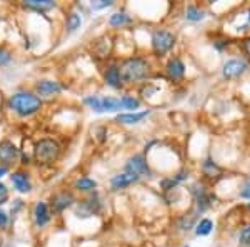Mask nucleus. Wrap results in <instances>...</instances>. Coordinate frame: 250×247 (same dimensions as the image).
<instances>
[{
    "label": "nucleus",
    "mask_w": 250,
    "mask_h": 247,
    "mask_svg": "<svg viewBox=\"0 0 250 247\" xmlns=\"http://www.w3.org/2000/svg\"><path fill=\"white\" fill-rule=\"evenodd\" d=\"M120 109V100L112 99V97H100V105L97 114H104V112H115Z\"/></svg>",
    "instance_id": "16"
},
{
    "label": "nucleus",
    "mask_w": 250,
    "mask_h": 247,
    "mask_svg": "<svg viewBox=\"0 0 250 247\" xmlns=\"http://www.w3.org/2000/svg\"><path fill=\"white\" fill-rule=\"evenodd\" d=\"M240 197H244V199H250V177L245 180L244 187H242V190H240Z\"/></svg>",
    "instance_id": "32"
},
{
    "label": "nucleus",
    "mask_w": 250,
    "mask_h": 247,
    "mask_svg": "<svg viewBox=\"0 0 250 247\" xmlns=\"http://www.w3.org/2000/svg\"><path fill=\"white\" fill-rule=\"evenodd\" d=\"M213 229V222L210 219H200L195 225V234L197 236H208Z\"/></svg>",
    "instance_id": "19"
},
{
    "label": "nucleus",
    "mask_w": 250,
    "mask_h": 247,
    "mask_svg": "<svg viewBox=\"0 0 250 247\" xmlns=\"http://www.w3.org/2000/svg\"><path fill=\"white\" fill-rule=\"evenodd\" d=\"M193 196H195V205H197V212H205L208 207L212 205V201H213V196L207 194L202 185H193Z\"/></svg>",
    "instance_id": "7"
},
{
    "label": "nucleus",
    "mask_w": 250,
    "mask_h": 247,
    "mask_svg": "<svg viewBox=\"0 0 250 247\" xmlns=\"http://www.w3.org/2000/svg\"><path fill=\"white\" fill-rule=\"evenodd\" d=\"M10 107L20 117H29L32 114H35L37 111H40L42 107V100L37 95H32L29 92H19L10 99Z\"/></svg>",
    "instance_id": "2"
},
{
    "label": "nucleus",
    "mask_w": 250,
    "mask_h": 247,
    "mask_svg": "<svg viewBox=\"0 0 250 247\" xmlns=\"http://www.w3.org/2000/svg\"><path fill=\"white\" fill-rule=\"evenodd\" d=\"M157 90V89L155 87H148L147 89V90H144V94H145V97H147V95H150V94H154V92Z\"/></svg>",
    "instance_id": "36"
},
{
    "label": "nucleus",
    "mask_w": 250,
    "mask_h": 247,
    "mask_svg": "<svg viewBox=\"0 0 250 247\" xmlns=\"http://www.w3.org/2000/svg\"><path fill=\"white\" fill-rule=\"evenodd\" d=\"M167 75L170 77L172 80H179L185 75V66L180 59H172L170 62L167 64Z\"/></svg>",
    "instance_id": "12"
},
{
    "label": "nucleus",
    "mask_w": 250,
    "mask_h": 247,
    "mask_svg": "<svg viewBox=\"0 0 250 247\" xmlns=\"http://www.w3.org/2000/svg\"><path fill=\"white\" fill-rule=\"evenodd\" d=\"M95 187H97V182L88 179V177H82L80 180H77V189L83 190V192H87V190H94Z\"/></svg>",
    "instance_id": "26"
},
{
    "label": "nucleus",
    "mask_w": 250,
    "mask_h": 247,
    "mask_svg": "<svg viewBox=\"0 0 250 247\" xmlns=\"http://www.w3.org/2000/svg\"><path fill=\"white\" fill-rule=\"evenodd\" d=\"M202 169H204V174H205L207 177H217V176H219V174L222 172V171H220V167H219V165H217L212 159H207V160H205V162H204V165H202Z\"/></svg>",
    "instance_id": "21"
},
{
    "label": "nucleus",
    "mask_w": 250,
    "mask_h": 247,
    "mask_svg": "<svg viewBox=\"0 0 250 247\" xmlns=\"http://www.w3.org/2000/svg\"><path fill=\"white\" fill-rule=\"evenodd\" d=\"M7 201H9V190L3 184H0V205L5 204Z\"/></svg>",
    "instance_id": "31"
},
{
    "label": "nucleus",
    "mask_w": 250,
    "mask_h": 247,
    "mask_svg": "<svg viewBox=\"0 0 250 247\" xmlns=\"http://www.w3.org/2000/svg\"><path fill=\"white\" fill-rule=\"evenodd\" d=\"M130 22H132V19L125 14H114L110 17V20H108V23H110L112 27H122L125 23H130Z\"/></svg>",
    "instance_id": "23"
},
{
    "label": "nucleus",
    "mask_w": 250,
    "mask_h": 247,
    "mask_svg": "<svg viewBox=\"0 0 250 247\" xmlns=\"http://www.w3.org/2000/svg\"><path fill=\"white\" fill-rule=\"evenodd\" d=\"M35 160L39 164H52L54 160H57L59 154H60V147L55 140L52 139H43L37 142L35 145Z\"/></svg>",
    "instance_id": "3"
},
{
    "label": "nucleus",
    "mask_w": 250,
    "mask_h": 247,
    "mask_svg": "<svg viewBox=\"0 0 250 247\" xmlns=\"http://www.w3.org/2000/svg\"><path fill=\"white\" fill-rule=\"evenodd\" d=\"M99 209H100L99 199H97V197H90L88 201H83L82 204L77 205L75 214H77L79 217H90L99 212Z\"/></svg>",
    "instance_id": "9"
},
{
    "label": "nucleus",
    "mask_w": 250,
    "mask_h": 247,
    "mask_svg": "<svg viewBox=\"0 0 250 247\" xmlns=\"http://www.w3.org/2000/svg\"><path fill=\"white\" fill-rule=\"evenodd\" d=\"M9 60H10V54L7 50H3V48H0V66L7 64Z\"/></svg>",
    "instance_id": "33"
},
{
    "label": "nucleus",
    "mask_w": 250,
    "mask_h": 247,
    "mask_svg": "<svg viewBox=\"0 0 250 247\" xmlns=\"http://www.w3.org/2000/svg\"><path fill=\"white\" fill-rule=\"evenodd\" d=\"M249 209H250V204H249Z\"/></svg>",
    "instance_id": "38"
},
{
    "label": "nucleus",
    "mask_w": 250,
    "mask_h": 247,
    "mask_svg": "<svg viewBox=\"0 0 250 247\" xmlns=\"http://www.w3.org/2000/svg\"><path fill=\"white\" fill-rule=\"evenodd\" d=\"M80 25H82V19H80L79 14H70V15H68V20H67L68 32H75L77 29H80Z\"/></svg>",
    "instance_id": "25"
},
{
    "label": "nucleus",
    "mask_w": 250,
    "mask_h": 247,
    "mask_svg": "<svg viewBox=\"0 0 250 247\" xmlns=\"http://www.w3.org/2000/svg\"><path fill=\"white\" fill-rule=\"evenodd\" d=\"M105 82L108 84L110 87L114 89H119L122 80H120V72H119V67L117 66H112L108 70L105 72Z\"/></svg>",
    "instance_id": "18"
},
{
    "label": "nucleus",
    "mask_w": 250,
    "mask_h": 247,
    "mask_svg": "<svg viewBox=\"0 0 250 247\" xmlns=\"http://www.w3.org/2000/svg\"><path fill=\"white\" fill-rule=\"evenodd\" d=\"M34 216H35V222H37L39 227H43V225L50 221V214H48V207L45 202H39V204L35 205Z\"/></svg>",
    "instance_id": "15"
},
{
    "label": "nucleus",
    "mask_w": 250,
    "mask_h": 247,
    "mask_svg": "<svg viewBox=\"0 0 250 247\" xmlns=\"http://www.w3.org/2000/svg\"><path fill=\"white\" fill-rule=\"evenodd\" d=\"M173 45H175V37L173 34L167 30H157L152 35V47H154V52L157 55H164L167 54L168 50H172Z\"/></svg>",
    "instance_id": "4"
},
{
    "label": "nucleus",
    "mask_w": 250,
    "mask_h": 247,
    "mask_svg": "<svg viewBox=\"0 0 250 247\" xmlns=\"http://www.w3.org/2000/svg\"><path fill=\"white\" fill-rule=\"evenodd\" d=\"M17 159H19V149L14 144L9 142V140L0 142V162L5 164V167L14 164V162H17Z\"/></svg>",
    "instance_id": "8"
},
{
    "label": "nucleus",
    "mask_w": 250,
    "mask_h": 247,
    "mask_svg": "<svg viewBox=\"0 0 250 247\" xmlns=\"http://www.w3.org/2000/svg\"><path fill=\"white\" fill-rule=\"evenodd\" d=\"M120 72V80L125 84H134L139 80H144L145 77L150 72V66H148L147 60L134 57V59H127L122 66L119 67Z\"/></svg>",
    "instance_id": "1"
},
{
    "label": "nucleus",
    "mask_w": 250,
    "mask_h": 247,
    "mask_svg": "<svg viewBox=\"0 0 250 247\" xmlns=\"http://www.w3.org/2000/svg\"><path fill=\"white\" fill-rule=\"evenodd\" d=\"M139 99H134V97L130 95H125L120 99V107L122 109H128V111H135V109H139Z\"/></svg>",
    "instance_id": "24"
},
{
    "label": "nucleus",
    "mask_w": 250,
    "mask_h": 247,
    "mask_svg": "<svg viewBox=\"0 0 250 247\" xmlns=\"http://www.w3.org/2000/svg\"><path fill=\"white\" fill-rule=\"evenodd\" d=\"M192 225H193V216H188V219L182 217V219H180V222H179V227L182 229V230L192 229Z\"/></svg>",
    "instance_id": "28"
},
{
    "label": "nucleus",
    "mask_w": 250,
    "mask_h": 247,
    "mask_svg": "<svg viewBox=\"0 0 250 247\" xmlns=\"http://www.w3.org/2000/svg\"><path fill=\"white\" fill-rule=\"evenodd\" d=\"M72 204H74V196L68 192H60L52 197V209H54L55 212H62V210H65L67 207H70Z\"/></svg>",
    "instance_id": "10"
},
{
    "label": "nucleus",
    "mask_w": 250,
    "mask_h": 247,
    "mask_svg": "<svg viewBox=\"0 0 250 247\" xmlns=\"http://www.w3.org/2000/svg\"><path fill=\"white\" fill-rule=\"evenodd\" d=\"M249 68V64L245 60L240 59H230L224 64V68H222V74H224V79L230 80L235 79V77H240L245 70Z\"/></svg>",
    "instance_id": "5"
},
{
    "label": "nucleus",
    "mask_w": 250,
    "mask_h": 247,
    "mask_svg": "<svg viewBox=\"0 0 250 247\" xmlns=\"http://www.w3.org/2000/svg\"><path fill=\"white\" fill-rule=\"evenodd\" d=\"M125 172L135 174V176H150V169H148L147 160L144 159V156H134L125 165Z\"/></svg>",
    "instance_id": "6"
},
{
    "label": "nucleus",
    "mask_w": 250,
    "mask_h": 247,
    "mask_svg": "<svg viewBox=\"0 0 250 247\" xmlns=\"http://www.w3.org/2000/svg\"><path fill=\"white\" fill-rule=\"evenodd\" d=\"M239 241H240V244H242V246H245V247L250 246V224H249V225H245V227L240 230Z\"/></svg>",
    "instance_id": "27"
},
{
    "label": "nucleus",
    "mask_w": 250,
    "mask_h": 247,
    "mask_svg": "<svg viewBox=\"0 0 250 247\" xmlns=\"http://www.w3.org/2000/svg\"><path fill=\"white\" fill-rule=\"evenodd\" d=\"M112 0H99V2H92V9L94 10H100V9H107V7L112 5Z\"/></svg>",
    "instance_id": "29"
},
{
    "label": "nucleus",
    "mask_w": 250,
    "mask_h": 247,
    "mask_svg": "<svg viewBox=\"0 0 250 247\" xmlns=\"http://www.w3.org/2000/svg\"><path fill=\"white\" fill-rule=\"evenodd\" d=\"M185 17L187 20H190V22H200L204 17H205V12L200 10L199 7H188L187 12H185Z\"/></svg>",
    "instance_id": "22"
},
{
    "label": "nucleus",
    "mask_w": 250,
    "mask_h": 247,
    "mask_svg": "<svg viewBox=\"0 0 250 247\" xmlns=\"http://www.w3.org/2000/svg\"><path fill=\"white\" fill-rule=\"evenodd\" d=\"M5 174H7V167H0V177L5 176Z\"/></svg>",
    "instance_id": "37"
},
{
    "label": "nucleus",
    "mask_w": 250,
    "mask_h": 247,
    "mask_svg": "<svg viewBox=\"0 0 250 247\" xmlns=\"http://www.w3.org/2000/svg\"><path fill=\"white\" fill-rule=\"evenodd\" d=\"M60 90H62V87H60L57 82H52V80H42V82L37 84V92L43 97L55 95V94H59Z\"/></svg>",
    "instance_id": "14"
},
{
    "label": "nucleus",
    "mask_w": 250,
    "mask_h": 247,
    "mask_svg": "<svg viewBox=\"0 0 250 247\" xmlns=\"http://www.w3.org/2000/svg\"><path fill=\"white\" fill-rule=\"evenodd\" d=\"M179 184L175 179H164L162 182H160V187H162L164 190H173V187Z\"/></svg>",
    "instance_id": "30"
},
{
    "label": "nucleus",
    "mask_w": 250,
    "mask_h": 247,
    "mask_svg": "<svg viewBox=\"0 0 250 247\" xmlns=\"http://www.w3.org/2000/svg\"><path fill=\"white\" fill-rule=\"evenodd\" d=\"M185 247H188V246H185Z\"/></svg>",
    "instance_id": "39"
},
{
    "label": "nucleus",
    "mask_w": 250,
    "mask_h": 247,
    "mask_svg": "<svg viewBox=\"0 0 250 247\" xmlns=\"http://www.w3.org/2000/svg\"><path fill=\"white\" fill-rule=\"evenodd\" d=\"M244 48H245V52L250 55V37H247L244 40Z\"/></svg>",
    "instance_id": "35"
},
{
    "label": "nucleus",
    "mask_w": 250,
    "mask_h": 247,
    "mask_svg": "<svg viewBox=\"0 0 250 247\" xmlns=\"http://www.w3.org/2000/svg\"><path fill=\"white\" fill-rule=\"evenodd\" d=\"M137 180H139V176L125 172V174H119V176L112 177L110 184H112V187H114V189H125L127 185L134 184V182H137Z\"/></svg>",
    "instance_id": "11"
},
{
    "label": "nucleus",
    "mask_w": 250,
    "mask_h": 247,
    "mask_svg": "<svg viewBox=\"0 0 250 247\" xmlns=\"http://www.w3.org/2000/svg\"><path fill=\"white\" fill-rule=\"evenodd\" d=\"M10 179H12V184L15 185V189H17L19 192H22V194L30 192L32 185H30V182H29V177H27V174L15 172V174H12V176H10Z\"/></svg>",
    "instance_id": "13"
},
{
    "label": "nucleus",
    "mask_w": 250,
    "mask_h": 247,
    "mask_svg": "<svg viewBox=\"0 0 250 247\" xmlns=\"http://www.w3.org/2000/svg\"><path fill=\"white\" fill-rule=\"evenodd\" d=\"M148 114H150V111L137 112V114H120V115H117V122H120V124H128V125L139 124L140 120H144Z\"/></svg>",
    "instance_id": "17"
},
{
    "label": "nucleus",
    "mask_w": 250,
    "mask_h": 247,
    "mask_svg": "<svg viewBox=\"0 0 250 247\" xmlns=\"http://www.w3.org/2000/svg\"><path fill=\"white\" fill-rule=\"evenodd\" d=\"M25 7L35 10H48L52 7H55V2H52V0H27Z\"/></svg>",
    "instance_id": "20"
},
{
    "label": "nucleus",
    "mask_w": 250,
    "mask_h": 247,
    "mask_svg": "<svg viewBox=\"0 0 250 247\" xmlns=\"http://www.w3.org/2000/svg\"><path fill=\"white\" fill-rule=\"evenodd\" d=\"M7 224H9V217L3 210H0V229H5Z\"/></svg>",
    "instance_id": "34"
}]
</instances>
